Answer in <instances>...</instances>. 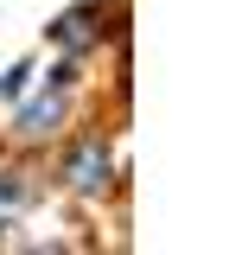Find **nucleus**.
<instances>
[{"mask_svg": "<svg viewBox=\"0 0 242 255\" xmlns=\"http://www.w3.org/2000/svg\"><path fill=\"white\" fill-rule=\"evenodd\" d=\"M109 179H115V153H109V140H102V134L70 140V153H64V185L77 191V198H102Z\"/></svg>", "mask_w": 242, "mask_h": 255, "instance_id": "f257e3e1", "label": "nucleus"}, {"mask_svg": "<svg viewBox=\"0 0 242 255\" xmlns=\"http://www.w3.org/2000/svg\"><path fill=\"white\" fill-rule=\"evenodd\" d=\"M58 122H64V90H45L32 109H19V128H13V134H19V140H45Z\"/></svg>", "mask_w": 242, "mask_h": 255, "instance_id": "f03ea898", "label": "nucleus"}, {"mask_svg": "<svg viewBox=\"0 0 242 255\" xmlns=\"http://www.w3.org/2000/svg\"><path fill=\"white\" fill-rule=\"evenodd\" d=\"M51 38H58L64 51H90V45L102 38V32H96L90 6H70V13H58V19H51Z\"/></svg>", "mask_w": 242, "mask_h": 255, "instance_id": "7ed1b4c3", "label": "nucleus"}, {"mask_svg": "<svg viewBox=\"0 0 242 255\" xmlns=\"http://www.w3.org/2000/svg\"><path fill=\"white\" fill-rule=\"evenodd\" d=\"M19 198H26V179H19V172H0V230H6V211H13Z\"/></svg>", "mask_w": 242, "mask_h": 255, "instance_id": "20e7f679", "label": "nucleus"}, {"mask_svg": "<svg viewBox=\"0 0 242 255\" xmlns=\"http://www.w3.org/2000/svg\"><path fill=\"white\" fill-rule=\"evenodd\" d=\"M26 83H32V58H19V64H13V70H6V77H0V96L13 102V96L26 90Z\"/></svg>", "mask_w": 242, "mask_h": 255, "instance_id": "39448f33", "label": "nucleus"}]
</instances>
